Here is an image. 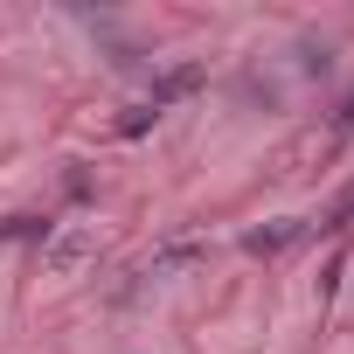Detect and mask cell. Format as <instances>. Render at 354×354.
Instances as JSON below:
<instances>
[{
  "instance_id": "cell-9",
  "label": "cell",
  "mask_w": 354,
  "mask_h": 354,
  "mask_svg": "<svg viewBox=\"0 0 354 354\" xmlns=\"http://www.w3.org/2000/svg\"><path fill=\"white\" fill-rule=\"evenodd\" d=\"M333 132H354V97H347V104L333 111Z\"/></svg>"
},
{
  "instance_id": "cell-2",
  "label": "cell",
  "mask_w": 354,
  "mask_h": 354,
  "mask_svg": "<svg viewBox=\"0 0 354 354\" xmlns=\"http://www.w3.org/2000/svg\"><path fill=\"white\" fill-rule=\"evenodd\" d=\"M299 236H306V223H299V216H285V223H271V230H250V236H243V250H250V257H278V250H285V243H299Z\"/></svg>"
},
{
  "instance_id": "cell-7",
  "label": "cell",
  "mask_w": 354,
  "mask_h": 354,
  "mask_svg": "<svg viewBox=\"0 0 354 354\" xmlns=\"http://www.w3.org/2000/svg\"><path fill=\"white\" fill-rule=\"evenodd\" d=\"M153 118H160V111H146V104H132V111H125V118H118V132H125V139H139V132H146V125H153Z\"/></svg>"
},
{
  "instance_id": "cell-4",
  "label": "cell",
  "mask_w": 354,
  "mask_h": 354,
  "mask_svg": "<svg viewBox=\"0 0 354 354\" xmlns=\"http://www.w3.org/2000/svg\"><path fill=\"white\" fill-rule=\"evenodd\" d=\"M0 243H49V223L42 216H8L0 223Z\"/></svg>"
},
{
  "instance_id": "cell-3",
  "label": "cell",
  "mask_w": 354,
  "mask_h": 354,
  "mask_svg": "<svg viewBox=\"0 0 354 354\" xmlns=\"http://www.w3.org/2000/svg\"><path fill=\"white\" fill-rule=\"evenodd\" d=\"M202 257H209L202 243H167V250H153L146 278H167V271H188V264H202Z\"/></svg>"
},
{
  "instance_id": "cell-6",
  "label": "cell",
  "mask_w": 354,
  "mask_h": 354,
  "mask_svg": "<svg viewBox=\"0 0 354 354\" xmlns=\"http://www.w3.org/2000/svg\"><path fill=\"white\" fill-rule=\"evenodd\" d=\"M299 70L326 77V70H333V49H326V42H299Z\"/></svg>"
},
{
  "instance_id": "cell-5",
  "label": "cell",
  "mask_w": 354,
  "mask_h": 354,
  "mask_svg": "<svg viewBox=\"0 0 354 354\" xmlns=\"http://www.w3.org/2000/svg\"><path fill=\"white\" fill-rule=\"evenodd\" d=\"M84 257H91V236H63V243H49V264H56V271H77Z\"/></svg>"
},
{
  "instance_id": "cell-8",
  "label": "cell",
  "mask_w": 354,
  "mask_h": 354,
  "mask_svg": "<svg viewBox=\"0 0 354 354\" xmlns=\"http://www.w3.org/2000/svg\"><path fill=\"white\" fill-rule=\"evenodd\" d=\"M319 230H354V195H340V202H333V216H326Z\"/></svg>"
},
{
  "instance_id": "cell-1",
  "label": "cell",
  "mask_w": 354,
  "mask_h": 354,
  "mask_svg": "<svg viewBox=\"0 0 354 354\" xmlns=\"http://www.w3.org/2000/svg\"><path fill=\"white\" fill-rule=\"evenodd\" d=\"M202 84V70L195 63H181V70H167V77H153V91H146V111H167V104H181L188 91Z\"/></svg>"
}]
</instances>
